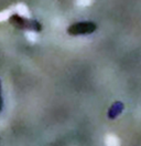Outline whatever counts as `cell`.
I'll return each mask as SVG.
<instances>
[{
  "mask_svg": "<svg viewBox=\"0 0 141 146\" xmlns=\"http://www.w3.org/2000/svg\"><path fill=\"white\" fill-rule=\"evenodd\" d=\"M2 109H3V99L1 95V80H0V113L2 112Z\"/></svg>",
  "mask_w": 141,
  "mask_h": 146,
  "instance_id": "277c9868",
  "label": "cell"
},
{
  "mask_svg": "<svg viewBox=\"0 0 141 146\" xmlns=\"http://www.w3.org/2000/svg\"><path fill=\"white\" fill-rule=\"evenodd\" d=\"M123 109H125V105H123V102H120V101L115 102L114 104L109 108V110H108V117L110 119H115L118 115L121 114Z\"/></svg>",
  "mask_w": 141,
  "mask_h": 146,
  "instance_id": "3957f363",
  "label": "cell"
},
{
  "mask_svg": "<svg viewBox=\"0 0 141 146\" xmlns=\"http://www.w3.org/2000/svg\"><path fill=\"white\" fill-rule=\"evenodd\" d=\"M97 30V25L92 21H80L70 25L67 28V33L70 36H84L90 35Z\"/></svg>",
  "mask_w": 141,
  "mask_h": 146,
  "instance_id": "7a4b0ae2",
  "label": "cell"
},
{
  "mask_svg": "<svg viewBox=\"0 0 141 146\" xmlns=\"http://www.w3.org/2000/svg\"><path fill=\"white\" fill-rule=\"evenodd\" d=\"M9 22L11 26H13L20 30H26V31H34L40 32L42 30V25L33 19H29L26 17H22L20 15H11L9 17Z\"/></svg>",
  "mask_w": 141,
  "mask_h": 146,
  "instance_id": "6da1fadb",
  "label": "cell"
}]
</instances>
